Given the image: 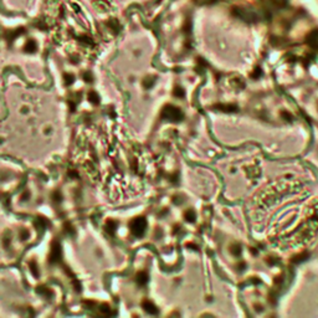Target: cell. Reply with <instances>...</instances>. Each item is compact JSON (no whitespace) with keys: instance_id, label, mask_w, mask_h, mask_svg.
<instances>
[{"instance_id":"obj_1","label":"cell","mask_w":318,"mask_h":318,"mask_svg":"<svg viewBox=\"0 0 318 318\" xmlns=\"http://www.w3.org/2000/svg\"><path fill=\"white\" fill-rule=\"evenodd\" d=\"M145 228H147V221L143 217H137L131 222V231L137 237H141L144 234Z\"/></svg>"},{"instance_id":"obj_2","label":"cell","mask_w":318,"mask_h":318,"mask_svg":"<svg viewBox=\"0 0 318 318\" xmlns=\"http://www.w3.org/2000/svg\"><path fill=\"white\" fill-rule=\"evenodd\" d=\"M163 117L169 119V121H180L183 118V113L179 108L174 107V106H167L164 109H163Z\"/></svg>"},{"instance_id":"obj_3","label":"cell","mask_w":318,"mask_h":318,"mask_svg":"<svg viewBox=\"0 0 318 318\" xmlns=\"http://www.w3.org/2000/svg\"><path fill=\"white\" fill-rule=\"evenodd\" d=\"M61 255H62V250H61V245L57 241H54L51 245V250H50V257L49 261L50 264L55 265L57 262H60L61 260Z\"/></svg>"},{"instance_id":"obj_4","label":"cell","mask_w":318,"mask_h":318,"mask_svg":"<svg viewBox=\"0 0 318 318\" xmlns=\"http://www.w3.org/2000/svg\"><path fill=\"white\" fill-rule=\"evenodd\" d=\"M307 42L312 47H318V30H314L307 36Z\"/></svg>"},{"instance_id":"obj_5","label":"cell","mask_w":318,"mask_h":318,"mask_svg":"<svg viewBox=\"0 0 318 318\" xmlns=\"http://www.w3.org/2000/svg\"><path fill=\"white\" fill-rule=\"evenodd\" d=\"M143 308H144L148 313H150V314L157 313V307H155L154 303H152L150 301H144V302H143Z\"/></svg>"},{"instance_id":"obj_6","label":"cell","mask_w":318,"mask_h":318,"mask_svg":"<svg viewBox=\"0 0 318 318\" xmlns=\"http://www.w3.org/2000/svg\"><path fill=\"white\" fill-rule=\"evenodd\" d=\"M136 281H137V283L139 286H144L147 283V281H148V275L145 272H139L137 275V277H136Z\"/></svg>"},{"instance_id":"obj_7","label":"cell","mask_w":318,"mask_h":318,"mask_svg":"<svg viewBox=\"0 0 318 318\" xmlns=\"http://www.w3.org/2000/svg\"><path fill=\"white\" fill-rule=\"evenodd\" d=\"M116 229H117V222H116V221H113V220H108V221L106 222V230H107V233H109V234H114Z\"/></svg>"},{"instance_id":"obj_8","label":"cell","mask_w":318,"mask_h":318,"mask_svg":"<svg viewBox=\"0 0 318 318\" xmlns=\"http://www.w3.org/2000/svg\"><path fill=\"white\" fill-rule=\"evenodd\" d=\"M88 101L91 102V103H93V105H97L98 102H100V96L98 94L94 92V91H91L89 93H88Z\"/></svg>"},{"instance_id":"obj_9","label":"cell","mask_w":318,"mask_h":318,"mask_svg":"<svg viewBox=\"0 0 318 318\" xmlns=\"http://www.w3.org/2000/svg\"><path fill=\"white\" fill-rule=\"evenodd\" d=\"M51 199H52L54 203H61L62 201V194L58 192V190L57 192H54L52 195H51Z\"/></svg>"},{"instance_id":"obj_10","label":"cell","mask_w":318,"mask_h":318,"mask_svg":"<svg viewBox=\"0 0 318 318\" xmlns=\"http://www.w3.org/2000/svg\"><path fill=\"white\" fill-rule=\"evenodd\" d=\"M63 231H65L66 235H69V236H74L75 235V230H74L72 225H70V224H66L65 226H63Z\"/></svg>"},{"instance_id":"obj_11","label":"cell","mask_w":318,"mask_h":318,"mask_svg":"<svg viewBox=\"0 0 318 318\" xmlns=\"http://www.w3.org/2000/svg\"><path fill=\"white\" fill-rule=\"evenodd\" d=\"M30 271H31V273H33L35 277L39 276V267H38L36 262H31L30 264Z\"/></svg>"},{"instance_id":"obj_12","label":"cell","mask_w":318,"mask_h":318,"mask_svg":"<svg viewBox=\"0 0 318 318\" xmlns=\"http://www.w3.org/2000/svg\"><path fill=\"white\" fill-rule=\"evenodd\" d=\"M271 3L277 8H283L287 4V0H271Z\"/></svg>"},{"instance_id":"obj_13","label":"cell","mask_w":318,"mask_h":318,"mask_svg":"<svg viewBox=\"0 0 318 318\" xmlns=\"http://www.w3.org/2000/svg\"><path fill=\"white\" fill-rule=\"evenodd\" d=\"M38 292H39L40 295H44V296H50V290L46 288V287H39Z\"/></svg>"},{"instance_id":"obj_14","label":"cell","mask_w":318,"mask_h":318,"mask_svg":"<svg viewBox=\"0 0 318 318\" xmlns=\"http://www.w3.org/2000/svg\"><path fill=\"white\" fill-rule=\"evenodd\" d=\"M100 311H101V313H103V314H109V306L108 304H102L101 307H100Z\"/></svg>"},{"instance_id":"obj_15","label":"cell","mask_w":318,"mask_h":318,"mask_svg":"<svg viewBox=\"0 0 318 318\" xmlns=\"http://www.w3.org/2000/svg\"><path fill=\"white\" fill-rule=\"evenodd\" d=\"M36 225H38L39 228H44V226L46 225V221H45V219H44V217H39V219L36 220Z\"/></svg>"},{"instance_id":"obj_16","label":"cell","mask_w":318,"mask_h":318,"mask_svg":"<svg viewBox=\"0 0 318 318\" xmlns=\"http://www.w3.org/2000/svg\"><path fill=\"white\" fill-rule=\"evenodd\" d=\"M185 216H186V219H188L189 221H193L194 217H195V214H194V211H188V213L185 214Z\"/></svg>"},{"instance_id":"obj_17","label":"cell","mask_w":318,"mask_h":318,"mask_svg":"<svg viewBox=\"0 0 318 318\" xmlns=\"http://www.w3.org/2000/svg\"><path fill=\"white\" fill-rule=\"evenodd\" d=\"M27 237H29V231H27V230H22V231H20V239L26 240Z\"/></svg>"},{"instance_id":"obj_18","label":"cell","mask_w":318,"mask_h":318,"mask_svg":"<svg viewBox=\"0 0 318 318\" xmlns=\"http://www.w3.org/2000/svg\"><path fill=\"white\" fill-rule=\"evenodd\" d=\"M35 49H36V46H35L34 42H29L27 46H26V50H27V51H34Z\"/></svg>"},{"instance_id":"obj_19","label":"cell","mask_w":318,"mask_h":318,"mask_svg":"<svg viewBox=\"0 0 318 318\" xmlns=\"http://www.w3.org/2000/svg\"><path fill=\"white\" fill-rule=\"evenodd\" d=\"M65 78H66V83H67V85L74 82V76H72V75H66Z\"/></svg>"},{"instance_id":"obj_20","label":"cell","mask_w":318,"mask_h":318,"mask_svg":"<svg viewBox=\"0 0 318 318\" xmlns=\"http://www.w3.org/2000/svg\"><path fill=\"white\" fill-rule=\"evenodd\" d=\"M21 199L24 200V201H26V200H29L30 199V193H27V192H25L22 195H21Z\"/></svg>"},{"instance_id":"obj_21","label":"cell","mask_w":318,"mask_h":318,"mask_svg":"<svg viewBox=\"0 0 318 318\" xmlns=\"http://www.w3.org/2000/svg\"><path fill=\"white\" fill-rule=\"evenodd\" d=\"M85 81H87V82L91 81V75H89V74H86V75H85Z\"/></svg>"}]
</instances>
